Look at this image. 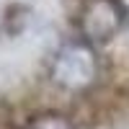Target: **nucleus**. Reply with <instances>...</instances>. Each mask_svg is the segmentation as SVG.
<instances>
[{
	"label": "nucleus",
	"mask_w": 129,
	"mask_h": 129,
	"mask_svg": "<svg viewBox=\"0 0 129 129\" xmlns=\"http://www.w3.org/2000/svg\"><path fill=\"white\" fill-rule=\"evenodd\" d=\"M52 78L59 83L62 88L80 90L85 85H90L95 78V57L88 47H67L57 57L54 67H52Z\"/></svg>",
	"instance_id": "1"
},
{
	"label": "nucleus",
	"mask_w": 129,
	"mask_h": 129,
	"mask_svg": "<svg viewBox=\"0 0 129 129\" xmlns=\"http://www.w3.org/2000/svg\"><path fill=\"white\" fill-rule=\"evenodd\" d=\"M121 23L116 0H93L83 13V34L88 39H111Z\"/></svg>",
	"instance_id": "2"
},
{
	"label": "nucleus",
	"mask_w": 129,
	"mask_h": 129,
	"mask_svg": "<svg viewBox=\"0 0 129 129\" xmlns=\"http://www.w3.org/2000/svg\"><path fill=\"white\" fill-rule=\"evenodd\" d=\"M28 129H72V124L59 114H44V116H36Z\"/></svg>",
	"instance_id": "3"
}]
</instances>
